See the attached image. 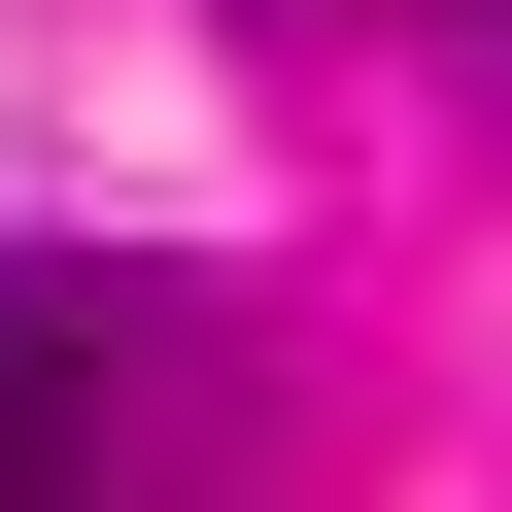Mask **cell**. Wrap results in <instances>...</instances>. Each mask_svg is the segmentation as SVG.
<instances>
[{"label":"cell","mask_w":512,"mask_h":512,"mask_svg":"<svg viewBox=\"0 0 512 512\" xmlns=\"http://www.w3.org/2000/svg\"><path fill=\"white\" fill-rule=\"evenodd\" d=\"M0 512H103V308L0 274Z\"/></svg>","instance_id":"6da1fadb"}]
</instances>
